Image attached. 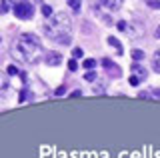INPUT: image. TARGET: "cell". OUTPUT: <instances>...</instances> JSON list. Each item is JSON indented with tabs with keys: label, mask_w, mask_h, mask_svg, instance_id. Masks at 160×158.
Returning a JSON list of instances; mask_svg holds the SVG:
<instances>
[{
	"label": "cell",
	"mask_w": 160,
	"mask_h": 158,
	"mask_svg": "<svg viewBox=\"0 0 160 158\" xmlns=\"http://www.w3.org/2000/svg\"><path fill=\"white\" fill-rule=\"evenodd\" d=\"M8 74H10V76H14V74H18V68L16 66H14V64H10V66H8V70H6Z\"/></svg>",
	"instance_id": "ac0fdd59"
},
{
	"label": "cell",
	"mask_w": 160,
	"mask_h": 158,
	"mask_svg": "<svg viewBox=\"0 0 160 158\" xmlns=\"http://www.w3.org/2000/svg\"><path fill=\"white\" fill-rule=\"evenodd\" d=\"M68 70L70 72H76L78 70V62L74 60V58H72V60H68Z\"/></svg>",
	"instance_id": "5bb4252c"
},
{
	"label": "cell",
	"mask_w": 160,
	"mask_h": 158,
	"mask_svg": "<svg viewBox=\"0 0 160 158\" xmlns=\"http://www.w3.org/2000/svg\"><path fill=\"white\" fill-rule=\"evenodd\" d=\"M128 82H130L132 86H138V84H140V80H138V78H134V76H130V78H128Z\"/></svg>",
	"instance_id": "7402d4cb"
},
{
	"label": "cell",
	"mask_w": 160,
	"mask_h": 158,
	"mask_svg": "<svg viewBox=\"0 0 160 158\" xmlns=\"http://www.w3.org/2000/svg\"><path fill=\"white\" fill-rule=\"evenodd\" d=\"M80 94H82V90H74V92H72V94H70V96H72V98H78Z\"/></svg>",
	"instance_id": "484cf974"
},
{
	"label": "cell",
	"mask_w": 160,
	"mask_h": 158,
	"mask_svg": "<svg viewBox=\"0 0 160 158\" xmlns=\"http://www.w3.org/2000/svg\"><path fill=\"white\" fill-rule=\"evenodd\" d=\"M148 8H152V10H160V2H148Z\"/></svg>",
	"instance_id": "44dd1931"
},
{
	"label": "cell",
	"mask_w": 160,
	"mask_h": 158,
	"mask_svg": "<svg viewBox=\"0 0 160 158\" xmlns=\"http://www.w3.org/2000/svg\"><path fill=\"white\" fill-rule=\"evenodd\" d=\"M26 98H28V90H22V92H20V102H24Z\"/></svg>",
	"instance_id": "603a6c76"
},
{
	"label": "cell",
	"mask_w": 160,
	"mask_h": 158,
	"mask_svg": "<svg viewBox=\"0 0 160 158\" xmlns=\"http://www.w3.org/2000/svg\"><path fill=\"white\" fill-rule=\"evenodd\" d=\"M154 62H156V64H160V50H156V52H154Z\"/></svg>",
	"instance_id": "d4e9b609"
},
{
	"label": "cell",
	"mask_w": 160,
	"mask_h": 158,
	"mask_svg": "<svg viewBox=\"0 0 160 158\" xmlns=\"http://www.w3.org/2000/svg\"><path fill=\"white\" fill-rule=\"evenodd\" d=\"M72 56H74V60H76V58H82L84 56V50H82V48H74V50H72Z\"/></svg>",
	"instance_id": "9a60e30c"
},
{
	"label": "cell",
	"mask_w": 160,
	"mask_h": 158,
	"mask_svg": "<svg viewBox=\"0 0 160 158\" xmlns=\"http://www.w3.org/2000/svg\"><path fill=\"white\" fill-rule=\"evenodd\" d=\"M116 28H118V30H126V22H124V20H120V22H116Z\"/></svg>",
	"instance_id": "d6986e66"
},
{
	"label": "cell",
	"mask_w": 160,
	"mask_h": 158,
	"mask_svg": "<svg viewBox=\"0 0 160 158\" xmlns=\"http://www.w3.org/2000/svg\"><path fill=\"white\" fill-rule=\"evenodd\" d=\"M8 8H10V4H8V2H2V4H0V12H2V14H4V12H8Z\"/></svg>",
	"instance_id": "ffe728a7"
},
{
	"label": "cell",
	"mask_w": 160,
	"mask_h": 158,
	"mask_svg": "<svg viewBox=\"0 0 160 158\" xmlns=\"http://www.w3.org/2000/svg\"><path fill=\"white\" fill-rule=\"evenodd\" d=\"M6 88H8V78L0 72V94H4V92H6Z\"/></svg>",
	"instance_id": "9c48e42d"
},
{
	"label": "cell",
	"mask_w": 160,
	"mask_h": 158,
	"mask_svg": "<svg viewBox=\"0 0 160 158\" xmlns=\"http://www.w3.org/2000/svg\"><path fill=\"white\" fill-rule=\"evenodd\" d=\"M82 64H84V68H86V70H94V68H96V60H94V58H86Z\"/></svg>",
	"instance_id": "30bf717a"
},
{
	"label": "cell",
	"mask_w": 160,
	"mask_h": 158,
	"mask_svg": "<svg viewBox=\"0 0 160 158\" xmlns=\"http://www.w3.org/2000/svg\"><path fill=\"white\" fill-rule=\"evenodd\" d=\"M132 58H134L136 62L144 60V50H138V48H136V50H132Z\"/></svg>",
	"instance_id": "8fae6325"
},
{
	"label": "cell",
	"mask_w": 160,
	"mask_h": 158,
	"mask_svg": "<svg viewBox=\"0 0 160 158\" xmlns=\"http://www.w3.org/2000/svg\"><path fill=\"white\" fill-rule=\"evenodd\" d=\"M84 78H86L88 82H94V80H96V72H94V70H88L86 74H84Z\"/></svg>",
	"instance_id": "4fadbf2b"
},
{
	"label": "cell",
	"mask_w": 160,
	"mask_h": 158,
	"mask_svg": "<svg viewBox=\"0 0 160 158\" xmlns=\"http://www.w3.org/2000/svg\"><path fill=\"white\" fill-rule=\"evenodd\" d=\"M132 76H134V78H138V80H140V82H142V80H144V78H146V76H148V70H146V68H144V66H142V64H138V62H134V64H132Z\"/></svg>",
	"instance_id": "5b68a950"
},
{
	"label": "cell",
	"mask_w": 160,
	"mask_h": 158,
	"mask_svg": "<svg viewBox=\"0 0 160 158\" xmlns=\"http://www.w3.org/2000/svg\"><path fill=\"white\" fill-rule=\"evenodd\" d=\"M154 34H156V38H160V26L156 28V32H154Z\"/></svg>",
	"instance_id": "83f0119b"
},
{
	"label": "cell",
	"mask_w": 160,
	"mask_h": 158,
	"mask_svg": "<svg viewBox=\"0 0 160 158\" xmlns=\"http://www.w3.org/2000/svg\"><path fill=\"white\" fill-rule=\"evenodd\" d=\"M102 66L106 68V72H108V74H112V76H120V68L116 66V64H112V60L104 58V60H102Z\"/></svg>",
	"instance_id": "8992f818"
},
{
	"label": "cell",
	"mask_w": 160,
	"mask_h": 158,
	"mask_svg": "<svg viewBox=\"0 0 160 158\" xmlns=\"http://www.w3.org/2000/svg\"><path fill=\"white\" fill-rule=\"evenodd\" d=\"M142 30H144V26H142V22H126V32L130 38H140L142 36Z\"/></svg>",
	"instance_id": "277c9868"
},
{
	"label": "cell",
	"mask_w": 160,
	"mask_h": 158,
	"mask_svg": "<svg viewBox=\"0 0 160 158\" xmlns=\"http://www.w3.org/2000/svg\"><path fill=\"white\" fill-rule=\"evenodd\" d=\"M92 92H94V94H104V86L94 84V86H92Z\"/></svg>",
	"instance_id": "e0dca14e"
},
{
	"label": "cell",
	"mask_w": 160,
	"mask_h": 158,
	"mask_svg": "<svg viewBox=\"0 0 160 158\" xmlns=\"http://www.w3.org/2000/svg\"><path fill=\"white\" fill-rule=\"evenodd\" d=\"M108 44H110V46H114V48H116V52H118V54H122V46H120V40H118V38H114V36H108Z\"/></svg>",
	"instance_id": "ba28073f"
},
{
	"label": "cell",
	"mask_w": 160,
	"mask_h": 158,
	"mask_svg": "<svg viewBox=\"0 0 160 158\" xmlns=\"http://www.w3.org/2000/svg\"><path fill=\"white\" fill-rule=\"evenodd\" d=\"M68 6L72 8L74 12H78V10H80V2H76V0H70V2H68Z\"/></svg>",
	"instance_id": "2e32d148"
},
{
	"label": "cell",
	"mask_w": 160,
	"mask_h": 158,
	"mask_svg": "<svg viewBox=\"0 0 160 158\" xmlns=\"http://www.w3.org/2000/svg\"><path fill=\"white\" fill-rule=\"evenodd\" d=\"M14 48H18V50L24 54L26 62H28V60H32V58L38 54V50H40V38L36 36V34L24 32V34L18 36V42H14Z\"/></svg>",
	"instance_id": "7a4b0ae2"
},
{
	"label": "cell",
	"mask_w": 160,
	"mask_h": 158,
	"mask_svg": "<svg viewBox=\"0 0 160 158\" xmlns=\"http://www.w3.org/2000/svg\"><path fill=\"white\" fill-rule=\"evenodd\" d=\"M44 60H46V64H50V66H58V64L62 62V54H58V52H48Z\"/></svg>",
	"instance_id": "52a82bcc"
},
{
	"label": "cell",
	"mask_w": 160,
	"mask_h": 158,
	"mask_svg": "<svg viewBox=\"0 0 160 158\" xmlns=\"http://www.w3.org/2000/svg\"><path fill=\"white\" fill-rule=\"evenodd\" d=\"M44 32H46L48 38L56 40L58 44H70V40H72V22H70V16L64 12L52 14L48 18L46 26H44Z\"/></svg>",
	"instance_id": "6da1fadb"
},
{
	"label": "cell",
	"mask_w": 160,
	"mask_h": 158,
	"mask_svg": "<svg viewBox=\"0 0 160 158\" xmlns=\"http://www.w3.org/2000/svg\"><path fill=\"white\" fill-rule=\"evenodd\" d=\"M152 98H156V100H160V88H156V90L152 92Z\"/></svg>",
	"instance_id": "cb8c5ba5"
},
{
	"label": "cell",
	"mask_w": 160,
	"mask_h": 158,
	"mask_svg": "<svg viewBox=\"0 0 160 158\" xmlns=\"http://www.w3.org/2000/svg\"><path fill=\"white\" fill-rule=\"evenodd\" d=\"M42 14L46 18H50L52 16V6H50V4H42Z\"/></svg>",
	"instance_id": "7c38bea8"
},
{
	"label": "cell",
	"mask_w": 160,
	"mask_h": 158,
	"mask_svg": "<svg viewBox=\"0 0 160 158\" xmlns=\"http://www.w3.org/2000/svg\"><path fill=\"white\" fill-rule=\"evenodd\" d=\"M12 10H14V16L20 18V20H30L34 16V6L30 2H16L12 6Z\"/></svg>",
	"instance_id": "3957f363"
},
{
	"label": "cell",
	"mask_w": 160,
	"mask_h": 158,
	"mask_svg": "<svg viewBox=\"0 0 160 158\" xmlns=\"http://www.w3.org/2000/svg\"><path fill=\"white\" fill-rule=\"evenodd\" d=\"M62 94H64V86H60L58 90H56V96H62Z\"/></svg>",
	"instance_id": "4316f807"
}]
</instances>
